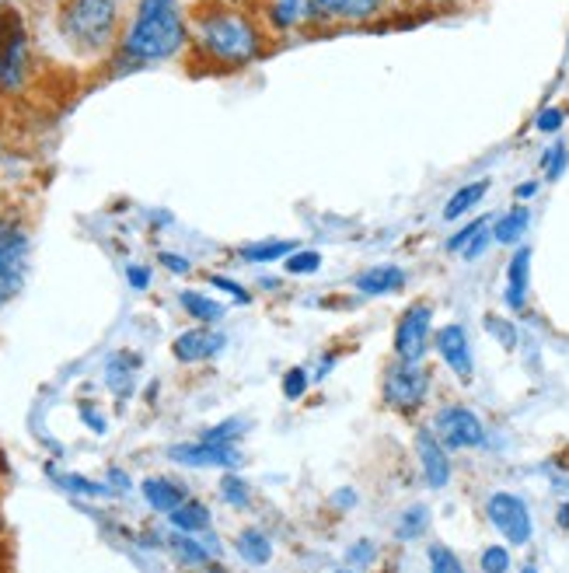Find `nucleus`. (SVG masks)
I'll return each instance as SVG.
<instances>
[{
	"mask_svg": "<svg viewBox=\"0 0 569 573\" xmlns=\"http://www.w3.org/2000/svg\"><path fill=\"white\" fill-rule=\"evenodd\" d=\"M29 267V231L18 217L0 213V308L25 283Z\"/></svg>",
	"mask_w": 569,
	"mask_h": 573,
	"instance_id": "nucleus-4",
	"label": "nucleus"
},
{
	"mask_svg": "<svg viewBox=\"0 0 569 573\" xmlns=\"http://www.w3.org/2000/svg\"><path fill=\"white\" fill-rule=\"evenodd\" d=\"M63 487H67V490H81V493H105V487H92V482L81 479V476H63Z\"/></svg>",
	"mask_w": 569,
	"mask_h": 573,
	"instance_id": "nucleus-43",
	"label": "nucleus"
},
{
	"mask_svg": "<svg viewBox=\"0 0 569 573\" xmlns=\"http://www.w3.org/2000/svg\"><path fill=\"white\" fill-rule=\"evenodd\" d=\"M520 573H538V570H535V566H524Z\"/></svg>",
	"mask_w": 569,
	"mask_h": 573,
	"instance_id": "nucleus-47",
	"label": "nucleus"
},
{
	"mask_svg": "<svg viewBox=\"0 0 569 573\" xmlns=\"http://www.w3.org/2000/svg\"><path fill=\"white\" fill-rule=\"evenodd\" d=\"M301 21H308V4L304 0H276L273 4V25L276 29H294Z\"/></svg>",
	"mask_w": 569,
	"mask_h": 573,
	"instance_id": "nucleus-26",
	"label": "nucleus"
},
{
	"mask_svg": "<svg viewBox=\"0 0 569 573\" xmlns=\"http://www.w3.org/2000/svg\"><path fill=\"white\" fill-rule=\"evenodd\" d=\"M186 46V21L179 0H140L134 25L123 39V53L137 63L171 60Z\"/></svg>",
	"mask_w": 569,
	"mask_h": 573,
	"instance_id": "nucleus-1",
	"label": "nucleus"
},
{
	"mask_svg": "<svg viewBox=\"0 0 569 573\" xmlns=\"http://www.w3.org/2000/svg\"><path fill=\"white\" fill-rule=\"evenodd\" d=\"M171 549H175V556H179L182 563H189V566L207 563V549H203L200 542H196V539H186V532L171 535Z\"/></svg>",
	"mask_w": 569,
	"mask_h": 573,
	"instance_id": "nucleus-29",
	"label": "nucleus"
},
{
	"mask_svg": "<svg viewBox=\"0 0 569 573\" xmlns=\"http://www.w3.org/2000/svg\"><path fill=\"white\" fill-rule=\"evenodd\" d=\"M158 259H161V267H165V270H171V273H179V277H186V273L192 270L186 256H175V252H161Z\"/></svg>",
	"mask_w": 569,
	"mask_h": 573,
	"instance_id": "nucleus-39",
	"label": "nucleus"
},
{
	"mask_svg": "<svg viewBox=\"0 0 569 573\" xmlns=\"http://www.w3.org/2000/svg\"><path fill=\"white\" fill-rule=\"evenodd\" d=\"M179 301H182V308H186V315H192L196 322L213 325V322L224 319V304H217L213 298H207V294H200V291H182Z\"/></svg>",
	"mask_w": 569,
	"mask_h": 573,
	"instance_id": "nucleus-22",
	"label": "nucleus"
},
{
	"mask_svg": "<svg viewBox=\"0 0 569 573\" xmlns=\"http://www.w3.org/2000/svg\"><path fill=\"white\" fill-rule=\"evenodd\" d=\"M489 192V183H468V186H462L457 189L451 200H447V207H444V220H457V217H465L475 204H483V196Z\"/></svg>",
	"mask_w": 569,
	"mask_h": 573,
	"instance_id": "nucleus-23",
	"label": "nucleus"
},
{
	"mask_svg": "<svg viewBox=\"0 0 569 573\" xmlns=\"http://www.w3.org/2000/svg\"><path fill=\"white\" fill-rule=\"evenodd\" d=\"M528 225H531V210L514 207L493 225V238L499 241V246H517V241L524 238V231H528Z\"/></svg>",
	"mask_w": 569,
	"mask_h": 573,
	"instance_id": "nucleus-19",
	"label": "nucleus"
},
{
	"mask_svg": "<svg viewBox=\"0 0 569 573\" xmlns=\"http://www.w3.org/2000/svg\"><path fill=\"white\" fill-rule=\"evenodd\" d=\"M168 458L189 469H234L242 455L234 445H213V440H196V445H175Z\"/></svg>",
	"mask_w": 569,
	"mask_h": 573,
	"instance_id": "nucleus-10",
	"label": "nucleus"
},
{
	"mask_svg": "<svg viewBox=\"0 0 569 573\" xmlns=\"http://www.w3.org/2000/svg\"><path fill=\"white\" fill-rule=\"evenodd\" d=\"M486 228H493V220H489V217H478V220H472V225H465V228L457 231L454 238H447V249H451V252H462V249L468 246V241H472L478 231H486Z\"/></svg>",
	"mask_w": 569,
	"mask_h": 573,
	"instance_id": "nucleus-32",
	"label": "nucleus"
},
{
	"mask_svg": "<svg viewBox=\"0 0 569 573\" xmlns=\"http://www.w3.org/2000/svg\"><path fill=\"white\" fill-rule=\"evenodd\" d=\"M433 308L426 301L409 304V312L396 325V357L399 361H423L430 350Z\"/></svg>",
	"mask_w": 569,
	"mask_h": 573,
	"instance_id": "nucleus-9",
	"label": "nucleus"
},
{
	"mask_svg": "<svg viewBox=\"0 0 569 573\" xmlns=\"http://www.w3.org/2000/svg\"><path fill=\"white\" fill-rule=\"evenodd\" d=\"M510 570V553L503 545H489L483 553V573H507Z\"/></svg>",
	"mask_w": 569,
	"mask_h": 573,
	"instance_id": "nucleus-33",
	"label": "nucleus"
},
{
	"mask_svg": "<svg viewBox=\"0 0 569 573\" xmlns=\"http://www.w3.org/2000/svg\"><path fill=\"white\" fill-rule=\"evenodd\" d=\"M304 392H308V371L304 367L287 371V378H283V395H287V399H301Z\"/></svg>",
	"mask_w": 569,
	"mask_h": 573,
	"instance_id": "nucleus-35",
	"label": "nucleus"
},
{
	"mask_svg": "<svg viewBox=\"0 0 569 573\" xmlns=\"http://www.w3.org/2000/svg\"><path fill=\"white\" fill-rule=\"evenodd\" d=\"M535 192H538V186H535V183H524V186H517V200H531Z\"/></svg>",
	"mask_w": 569,
	"mask_h": 573,
	"instance_id": "nucleus-46",
	"label": "nucleus"
},
{
	"mask_svg": "<svg viewBox=\"0 0 569 573\" xmlns=\"http://www.w3.org/2000/svg\"><path fill=\"white\" fill-rule=\"evenodd\" d=\"M245 430V424L242 420H224L221 427H210L207 434H203V440H213V445H231V440Z\"/></svg>",
	"mask_w": 569,
	"mask_h": 573,
	"instance_id": "nucleus-34",
	"label": "nucleus"
},
{
	"mask_svg": "<svg viewBox=\"0 0 569 573\" xmlns=\"http://www.w3.org/2000/svg\"><path fill=\"white\" fill-rule=\"evenodd\" d=\"M196 42L221 63L231 67H245L262 53V35L245 14L224 11V8H210L200 11L196 18Z\"/></svg>",
	"mask_w": 569,
	"mask_h": 573,
	"instance_id": "nucleus-2",
	"label": "nucleus"
},
{
	"mask_svg": "<svg viewBox=\"0 0 569 573\" xmlns=\"http://www.w3.org/2000/svg\"><path fill=\"white\" fill-rule=\"evenodd\" d=\"M426 524H430V511L420 503V507H409V511L399 518L396 524V539L399 542H412V539H420L426 532Z\"/></svg>",
	"mask_w": 569,
	"mask_h": 573,
	"instance_id": "nucleus-25",
	"label": "nucleus"
},
{
	"mask_svg": "<svg viewBox=\"0 0 569 573\" xmlns=\"http://www.w3.org/2000/svg\"><path fill=\"white\" fill-rule=\"evenodd\" d=\"M126 280H129V286H134V291H147V286H150V270L147 267H129L126 270Z\"/></svg>",
	"mask_w": 569,
	"mask_h": 573,
	"instance_id": "nucleus-42",
	"label": "nucleus"
},
{
	"mask_svg": "<svg viewBox=\"0 0 569 573\" xmlns=\"http://www.w3.org/2000/svg\"><path fill=\"white\" fill-rule=\"evenodd\" d=\"M354 286H357L360 294H367V298L396 294V291H402V286H405V270H399V267H370V270H363L354 280Z\"/></svg>",
	"mask_w": 569,
	"mask_h": 573,
	"instance_id": "nucleus-15",
	"label": "nucleus"
},
{
	"mask_svg": "<svg viewBox=\"0 0 569 573\" xmlns=\"http://www.w3.org/2000/svg\"><path fill=\"white\" fill-rule=\"evenodd\" d=\"M566 162H569V150H566V144H556L549 154H545V171H549V179H559V175L566 171Z\"/></svg>",
	"mask_w": 569,
	"mask_h": 573,
	"instance_id": "nucleus-36",
	"label": "nucleus"
},
{
	"mask_svg": "<svg viewBox=\"0 0 569 573\" xmlns=\"http://www.w3.org/2000/svg\"><path fill=\"white\" fill-rule=\"evenodd\" d=\"M486 329H489V333H493L503 346H507V350L517 346V329H514L510 322H499L496 315H489V319H486Z\"/></svg>",
	"mask_w": 569,
	"mask_h": 573,
	"instance_id": "nucleus-37",
	"label": "nucleus"
},
{
	"mask_svg": "<svg viewBox=\"0 0 569 573\" xmlns=\"http://www.w3.org/2000/svg\"><path fill=\"white\" fill-rule=\"evenodd\" d=\"M528 273H531V249H517L507 267V304L520 312L528 301Z\"/></svg>",
	"mask_w": 569,
	"mask_h": 573,
	"instance_id": "nucleus-17",
	"label": "nucleus"
},
{
	"mask_svg": "<svg viewBox=\"0 0 569 573\" xmlns=\"http://www.w3.org/2000/svg\"><path fill=\"white\" fill-rule=\"evenodd\" d=\"M562 108H541V116H538V129L541 134H556V129L562 126Z\"/></svg>",
	"mask_w": 569,
	"mask_h": 573,
	"instance_id": "nucleus-38",
	"label": "nucleus"
},
{
	"mask_svg": "<svg viewBox=\"0 0 569 573\" xmlns=\"http://www.w3.org/2000/svg\"><path fill=\"white\" fill-rule=\"evenodd\" d=\"M308 4V18L312 21H328V18H339V21H367L375 18L381 0H304Z\"/></svg>",
	"mask_w": 569,
	"mask_h": 573,
	"instance_id": "nucleus-13",
	"label": "nucleus"
},
{
	"mask_svg": "<svg viewBox=\"0 0 569 573\" xmlns=\"http://www.w3.org/2000/svg\"><path fill=\"white\" fill-rule=\"evenodd\" d=\"M238 553H242V560H249L252 566H262L273 556V542L266 532H259V528H245V532L238 535Z\"/></svg>",
	"mask_w": 569,
	"mask_h": 573,
	"instance_id": "nucleus-21",
	"label": "nucleus"
},
{
	"mask_svg": "<svg viewBox=\"0 0 569 573\" xmlns=\"http://www.w3.org/2000/svg\"><path fill=\"white\" fill-rule=\"evenodd\" d=\"M168 518L175 524V532H186V535L207 532V528H210V511H207L203 503H196V500H186L182 507H175Z\"/></svg>",
	"mask_w": 569,
	"mask_h": 573,
	"instance_id": "nucleus-20",
	"label": "nucleus"
},
{
	"mask_svg": "<svg viewBox=\"0 0 569 573\" xmlns=\"http://www.w3.org/2000/svg\"><path fill=\"white\" fill-rule=\"evenodd\" d=\"M375 560H378V545L370 542V539H360V542H354V545L346 549V566L349 570H363Z\"/></svg>",
	"mask_w": 569,
	"mask_h": 573,
	"instance_id": "nucleus-31",
	"label": "nucleus"
},
{
	"mask_svg": "<svg viewBox=\"0 0 569 573\" xmlns=\"http://www.w3.org/2000/svg\"><path fill=\"white\" fill-rule=\"evenodd\" d=\"M430 371L423 361H396L384 371V403L399 413H415L430 395Z\"/></svg>",
	"mask_w": 569,
	"mask_h": 573,
	"instance_id": "nucleus-5",
	"label": "nucleus"
},
{
	"mask_svg": "<svg viewBox=\"0 0 569 573\" xmlns=\"http://www.w3.org/2000/svg\"><path fill=\"white\" fill-rule=\"evenodd\" d=\"M318 270H322V252H315V249H301V252L287 256V273H294V277L318 273Z\"/></svg>",
	"mask_w": 569,
	"mask_h": 573,
	"instance_id": "nucleus-30",
	"label": "nucleus"
},
{
	"mask_svg": "<svg viewBox=\"0 0 569 573\" xmlns=\"http://www.w3.org/2000/svg\"><path fill=\"white\" fill-rule=\"evenodd\" d=\"M210 283H213V286H221V291H228L231 298H238L242 304H249V291H245V286H238L234 280H228V277H210Z\"/></svg>",
	"mask_w": 569,
	"mask_h": 573,
	"instance_id": "nucleus-40",
	"label": "nucleus"
},
{
	"mask_svg": "<svg viewBox=\"0 0 569 573\" xmlns=\"http://www.w3.org/2000/svg\"><path fill=\"white\" fill-rule=\"evenodd\" d=\"M81 416H84L87 424H92V430H95V434H105V416L92 413V406H81Z\"/></svg>",
	"mask_w": 569,
	"mask_h": 573,
	"instance_id": "nucleus-44",
	"label": "nucleus"
},
{
	"mask_svg": "<svg viewBox=\"0 0 569 573\" xmlns=\"http://www.w3.org/2000/svg\"><path fill=\"white\" fill-rule=\"evenodd\" d=\"M415 455H420V466H423V476L433 490H444L451 482V458H447V448L436 440L433 430H420L415 434Z\"/></svg>",
	"mask_w": 569,
	"mask_h": 573,
	"instance_id": "nucleus-12",
	"label": "nucleus"
},
{
	"mask_svg": "<svg viewBox=\"0 0 569 573\" xmlns=\"http://www.w3.org/2000/svg\"><path fill=\"white\" fill-rule=\"evenodd\" d=\"M119 0H67L60 8V35L77 53H102L116 35Z\"/></svg>",
	"mask_w": 569,
	"mask_h": 573,
	"instance_id": "nucleus-3",
	"label": "nucleus"
},
{
	"mask_svg": "<svg viewBox=\"0 0 569 573\" xmlns=\"http://www.w3.org/2000/svg\"><path fill=\"white\" fill-rule=\"evenodd\" d=\"M29 42L21 14L8 4H0V87H18L25 77Z\"/></svg>",
	"mask_w": 569,
	"mask_h": 573,
	"instance_id": "nucleus-6",
	"label": "nucleus"
},
{
	"mask_svg": "<svg viewBox=\"0 0 569 573\" xmlns=\"http://www.w3.org/2000/svg\"><path fill=\"white\" fill-rule=\"evenodd\" d=\"M144 500L155 507V511L171 514L175 507H182L189 500V493H186V487H179V482H171L165 476H150V479H144Z\"/></svg>",
	"mask_w": 569,
	"mask_h": 573,
	"instance_id": "nucleus-16",
	"label": "nucleus"
},
{
	"mask_svg": "<svg viewBox=\"0 0 569 573\" xmlns=\"http://www.w3.org/2000/svg\"><path fill=\"white\" fill-rule=\"evenodd\" d=\"M349 503H357V493L354 490H339L336 493V507H349Z\"/></svg>",
	"mask_w": 569,
	"mask_h": 573,
	"instance_id": "nucleus-45",
	"label": "nucleus"
},
{
	"mask_svg": "<svg viewBox=\"0 0 569 573\" xmlns=\"http://www.w3.org/2000/svg\"><path fill=\"white\" fill-rule=\"evenodd\" d=\"M224 336L221 333H210V329H189L179 340H175L171 354L179 357L182 364H200V361H210L224 350Z\"/></svg>",
	"mask_w": 569,
	"mask_h": 573,
	"instance_id": "nucleus-14",
	"label": "nucleus"
},
{
	"mask_svg": "<svg viewBox=\"0 0 569 573\" xmlns=\"http://www.w3.org/2000/svg\"><path fill=\"white\" fill-rule=\"evenodd\" d=\"M221 497H224V503L238 507V511L252 503V490H249V482L242 476H224L221 479Z\"/></svg>",
	"mask_w": 569,
	"mask_h": 573,
	"instance_id": "nucleus-28",
	"label": "nucleus"
},
{
	"mask_svg": "<svg viewBox=\"0 0 569 573\" xmlns=\"http://www.w3.org/2000/svg\"><path fill=\"white\" fill-rule=\"evenodd\" d=\"M489 238H493V231H478V235L468 241V246L462 249V252H465V259L472 262L475 256H483V252H486V246H489Z\"/></svg>",
	"mask_w": 569,
	"mask_h": 573,
	"instance_id": "nucleus-41",
	"label": "nucleus"
},
{
	"mask_svg": "<svg viewBox=\"0 0 569 573\" xmlns=\"http://www.w3.org/2000/svg\"><path fill=\"white\" fill-rule=\"evenodd\" d=\"M134 382H137V357H129V354L108 357V364H105V385L113 388L119 399H126V395L134 392Z\"/></svg>",
	"mask_w": 569,
	"mask_h": 573,
	"instance_id": "nucleus-18",
	"label": "nucleus"
},
{
	"mask_svg": "<svg viewBox=\"0 0 569 573\" xmlns=\"http://www.w3.org/2000/svg\"><path fill=\"white\" fill-rule=\"evenodd\" d=\"M436 354L444 357V364L457 374L462 382L472 378V346H468V333L462 325H444V329H436Z\"/></svg>",
	"mask_w": 569,
	"mask_h": 573,
	"instance_id": "nucleus-11",
	"label": "nucleus"
},
{
	"mask_svg": "<svg viewBox=\"0 0 569 573\" xmlns=\"http://www.w3.org/2000/svg\"><path fill=\"white\" fill-rule=\"evenodd\" d=\"M486 514H489L496 532L507 539L510 545H528L531 542L535 524H531L528 503H524L520 497H514V493H493L486 500Z\"/></svg>",
	"mask_w": 569,
	"mask_h": 573,
	"instance_id": "nucleus-8",
	"label": "nucleus"
},
{
	"mask_svg": "<svg viewBox=\"0 0 569 573\" xmlns=\"http://www.w3.org/2000/svg\"><path fill=\"white\" fill-rule=\"evenodd\" d=\"M291 252H297L294 241H259V246L242 249V259L245 262H276V259H287Z\"/></svg>",
	"mask_w": 569,
	"mask_h": 573,
	"instance_id": "nucleus-24",
	"label": "nucleus"
},
{
	"mask_svg": "<svg viewBox=\"0 0 569 573\" xmlns=\"http://www.w3.org/2000/svg\"><path fill=\"white\" fill-rule=\"evenodd\" d=\"M336 573H357V570H336Z\"/></svg>",
	"mask_w": 569,
	"mask_h": 573,
	"instance_id": "nucleus-48",
	"label": "nucleus"
},
{
	"mask_svg": "<svg viewBox=\"0 0 569 573\" xmlns=\"http://www.w3.org/2000/svg\"><path fill=\"white\" fill-rule=\"evenodd\" d=\"M426 560H430V573H465L462 560H457L454 549H447L444 542H433L426 549Z\"/></svg>",
	"mask_w": 569,
	"mask_h": 573,
	"instance_id": "nucleus-27",
	"label": "nucleus"
},
{
	"mask_svg": "<svg viewBox=\"0 0 569 573\" xmlns=\"http://www.w3.org/2000/svg\"><path fill=\"white\" fill-rule=\"evenodd\" d=\"M430 430L436 434V440H441L444 448H454V451L457 448H478L486 440L483 420H478V416L472 409H465V406H444V409H436Z\"/></svg>",
	"mask_w": 569,
	"mask_h": 573,
	"instance_id": "nucleus-7",
	"label": "nucleus"
}]
</instances>
